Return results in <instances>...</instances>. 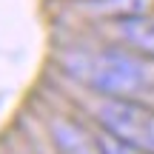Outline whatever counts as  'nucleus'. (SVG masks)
I'll return each mask as SVG.
<instances>
[{"instance_id":"obj_1","label":"nucleus","mask_w":154,"mask_h":154,"mask_svg":"<svg viewBox=\"0 0 154 154\" xmlns=\"http://www.w3.org/2000/svg\"><path fill=\"white\" fill-rule=\"evenodd\" d=\"M69 74L83 80L103 97L140 100L143 91H154V60L131 49H103L94 54L66 57Z\"/></svg>"},{"instance_id":"obj_6","label":"nucleus","mask_w":154,"mask_h":154,"mask_svg":"<svg viewBox=\"0 0 154 154\" xmlns=\"http://www.w3.org/2000/svg\"><path fill=\"white\" fill-rule=\"evenodd\" d=\"M97 149H100V154H149V151L137 149V146H128V143H123V140H117L114 134H109V131H106L103 137H97Z\"/></svg>"},{"instance_id":"obj_2","label":"nucleus","mask_w":154,"mask_h":154,"mask_svg":"<svg viewBox=\"0 0 154 154\" xmlns=\"http://www.w3.org/2000/svg\"><path fill=\"white\" fill-rule=\"evenodd\" d=\"M97 120L117 140L154 154V106L143 100L103 97L97 103Z\"/></svg>"},{"instance_id":"obj_3","label":"nucleus","mask_w":154,"mask_h":154,"mask_svg":"<svg viewBox=\"0 0 154 154\" xmlns=\"http://www.w3.org/2000/svg\"><path fill=\"white\" fill-rule=\"evenodd\" d=\"M117 37L126 46H131V51L154 60V17H128V20H117L114 23Z\"/></svg>"},{"instance_id":"obj_4","label":"nucleus","mask_w":154,"mask_h":154,"mask_svg":"<svg viewBox=\"0 0 154 154\" xmlns=\"http://www.w3.org/2000/svg\"><path fill=\"white\" fill-rule=\"evenodd\" d=\"M83 9L94 17H106V20H128V17H143L149 14L154 0H80Z\"/></svg>"},{"instance_id":"obj_5","label":"nucleus","mask_w":154,"mask_h":154,"mask_svg":"<svg viewBox=\"0 0 154 154\" xmlns=\"http://www.w3.org/2000/svg\"><path fill=\"white\" fill-rule=\"evenodd\" d=\"M51 137L60 154H100L97 140H91L80 126L69 120H54L51 123Z\"/></svg>"}]
</instances>
